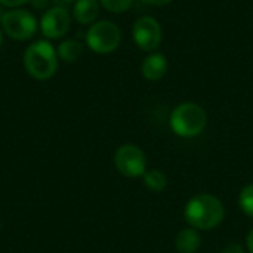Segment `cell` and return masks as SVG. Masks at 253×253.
Instances as JSON below:
<instances>
[{"mask_svg": "<svg viewBox=\"0 0 253 253\" xmlns=\"http://www.w3.org/2000/svg\"><path fill=\"white\" fill-rule=\"evenodd\" d=\"M184 218L191 228L209 231L216 228L225 218L222 202L209 193L193 196L184 209Z\"/></svg>", "mask_w": 253, "mask_h": 253, "instance_id": "obj_1", "label": "cell"}, {"mask_svg": "<svg viewBox=\"0 0 253 253\" xmlns=\"http://www.w3.org/2000/svg\"><path fill=\"white\" fill-rule=\"evenodd\" d=\"M24 67L36 80H47L58 70V56L53 46L46 40L31 43L24 52Z\"/></svg>", "mask_w": 253, "mask_h": 253, "instance_id": "obj_2", "label": "cell"}, {"mask_svg": "<svg viewBox=\"0 0 253 253\" xmlns=\"http://www.w3.org/2000/svg\"><path fill=\"white\" fill-rule=\"evenodd\" d=\"M208 123L206 111L194 102H182L170 114V127L181 138H194L203 132Z\"/></svg>", "mask_w": 253, "mask_h": 253, "instance_id": "obj_3", "label": "cell"}, {"mask_svg": "<svg viewBox=\"0 0 253 253\" xmlns=\"http://www.w3.org/2000/svg\"><path fill=\"white\" fill-rule=\"evenodd\" d=\"M122 42L120 28L111 21H98L93 22L86 34L87 46L96 53H110L119 47Z\"/></svg>", "mask_w": 253, "mask_h": 253, "instance_id": "obj_4", "label": "cell"}, {"mask_svg": "<svg viewBox=\"0 0 253 253\" xmlns=\"http://www.w3.org/2000/svg\"><path fill=\"white\" fill-rule=\"evenodd\" d=\"M1 28L4 34L15 40H28L34 36L37 30V21L30 10L15 7L4 12Z\"/></svg>", "mask_w": 253, "mask_h": 253, "instance_id": "obj_5", "label": "cell"}, {"mask_svg": "<svg viewBox=\"0 0 253 253\" xmlns=\"http://www.w3.org/2000/svg\"><path fill=\"white\" fill-rule=\"evenodd\" d=\"M116 169L127 178L144 176L147 172V157L145 153L133 144H125L117 148L114 154Z\"/></svg>", "mask_w": 253, "mask_h": 253, "instance_id": "obj_6", "label": "cell"}, {"mask_svg": "<svg viewBox=\"0 0 253 253\" xmlns=\"http://www.w3.org/2000/svg\"><path fill=\"white\" fill-rule=\"evenodd\" d=\"M132 34L138 47L145 52H154L162 43V27L156 18L148 15L135 21Z\"/></svg>", "mask_w": 253, "mask_h": 253, "instance_id": "obj_7", "label": "cell"}, {"mask_svg": "<svg viewBox=\"0 0 253 253\" xmlns=\"http://www.w3.org/2000/svg\"><path fill=\"white\" fill-rule=\"evenodd\" d=\"M70 28V15L61 6L47 9L40 21V30L47 39H61Z\"/></svg>", "mask_w": 253, "mask_h": 253, "instance_id": "obj_8", "label": "cell"}, {"mask_svg": "<svg viewBox=\"0 0 253 253\" xmlns=\"http://www.w3.org/2000/svg\"><path fill=\"white\" fill-rule=\"evenodd\" d=\"M141 71L144 79L150 80V82H157L160 79H163V76L168 71V59L163 53L154 52L150 56H147L142 61L141 65Z\"/></svg>", "mask_w": 253, "mask_h": 253, "instance_id": "obj_9", "label": "cell"}, {"mask_svg": "<svg viewBox=\"0 0 253 253\" xmlns=\"http://www.w3.org/2000/svg\"><path fill=\"white\" fill-rule=\"evenodd\" d=\"M73 15L76 21L83 25L93 24L99 15V0H77Z\"/></svg>", "mask_w": 253, "mask_h": 253, "instance_id": "obj_10", "label": "cell"}, {"mask_svg": "<svg viewBox=\"0 0 253 253\" xmlns=\"http://www.w3.org/2000/svg\"><path fill=\"white\" fill-rule=\"evenodd\" d=\"M202 245V237L196 228H184L175 239V248L179 253H196Z\"/></svg>", "mask_w": 253, "mask_h": 253, "instance_id": "obj_11", "label": "cell"}, {"mask_svg": "<svg viewBox=\"0 0 253 253\" xmlns=\"http://www.w3.org/2000/svg\"><path fill=\"white\" fill-rule=\"evenodd\" d=\"M58 55L65 62H74L83 55V44L77 40H65L58 46Z\"/></svg>", "mask_w": 253, "mask_h": 253, "instance_id": "obj_12", "label": "cell"}, {"mask_svg": "<svg viewBox=\"0 0 253 253\" xmlns=\"http://www.w3.org/2000/svg\"><path fill=\"white\" fill-rule=\"evenodd\" d=\"M142 178H144V185L153 193H162L168 187V176L159 169L147 170Z\"/></svg>", "mask_w": 253, "mask_h": 253, "instance_id": "obj_13", "label": "cell"}, {"mask_svg": "<svg viewBox=\"0 0 253 253\" xmlns=\"http://www.w3.org/2000/svg\"><path fill=\"white\" fill-rule=\"evenodd\" d=\"M239 206L245 215L253 218V184H248L239 194Z\"/></svg>", "mask_w": 253, "mask_h": 253, "instance_id": "obj_14", "label": "cell"}, {"mask_svg": "<svg viewBox=\"0 0 253 253\" xmlns=\"http://www.w3.org/2000/svg\"><path fill=\"white\" fill-rule=\"evenodd\" d=\"M99 3L113 13H122L132 6L133 0H99Z\"/></svg>", "mask_w": 253, "mask_h": 253, "instance_id": "obj_15", "label": "cell"}, {"mask_svg": "<svg viewBox=\"0 0 253 253\" xmlns=\"http://www.w3.org/2000/svg\"><path fill=\"white\" fill-rule=\"evenodd\" d=\"M221 253H245V249L239 243H230L222 249Z\"/></svg>", "mask_w": 253, "mask_h": 253, "instance_id": "obj_16", "label": "cell"}, {"mask_svg": "<svg viewBox=\"0 0 253 253\" xmlns=\"http://www.w3.org/2000/svg\"><path fill=\"white\" fill-rule=\"evenodd\" d=\"M27 1H30V0H0V4L15 9V7H18V6H21V4H24Z\"/></svg>", "mask_w": 253, "mask_h": 253, "instance_id": "obj_17", "label": "cell"}, {"mask_svg": "<svg viewBox=\"0 0 253 253\" xmlns=\"http://www.w3.org/2000/svg\"><path fill=\"white\" fill-rule=\"evenodd\" d=\"M142 1H145L148 4H153V6H163V4L170 3L172 0H142Z\"/></svg>", "mask_w": 253, "mask_h": 253, "instance_id": "obj_18", "label": "cell"}, {"mask_svg": "<svg viewBox=\"0 0 253 253\" xmlns=\"http://www.w3.org/2000/svg\"><path fill=\"white\" fill-rule=\"evenodd\" d=\"M246 245H248V251L249 253H253V228L251 230V233L246 237Z\"/></svg>", "mask_w": 253, "mask_h": 253, "instance_id": "obj_19", "label": "cell"}, {"mask_svg": "<svg viewBox=\"0 0 253 253\" xmlns=\"http://www.w3.org/2000/svg\"><path fill=\"white\" fill-rule=\"evenodd\" d=\"M31 3H33V6L34 7H37V9H44L46 6H47V0H31Z\"/></svg>", "mask_w": 253, "mask_h": 253, "instance_id": "obj_20", "label": "cell"}, {"mask_svg": "<svg viewBox=\"0 0 253 253\" xmlns=\"http://www.w3.org/2000/svg\"><path fill=\"white\" fill-rule=\"evenodd\" d=\"M3 16H4V10H3V7H1V4H0V24H1Z\"/></svg>", "mask_w": 253, "mask_h": 253, "instance_id": "obj_21", "label": "cell"}, {"mask_svg": "<svg viewBox=\"0 0 253 253\" xmlns=\"http://www.w3.org/2000/svg\"><path fill=\"white\" fill-rule=\"evenodd\" d=\"M61 1H64V3H73V1H77V0H61Z\"/></svg>", "mask_w": 253, "mask_h": 253, "instance_id": "obj_22", "label": "cell"}, {"mask_svg": "<svg viewBox=\"0 0 253 253\" xmlns=\"http://www.w3.org/2000/svg\"><path fill=\"white\" fill-rule=\"evenodd\" d=\"M1 42H3V33H1V30H0V44H1Z\"/></svg>", "mask_w": 253, "mask_h": 253, "instance_id": "obj_23", "label": "cell"}, {"mask_svg": "<svg viewBox=\"0 0 253 253\" xmlns=\"http://www.w3.org/2000/svg\"><path fill=\"white\" fill-rule=\"evenodd\" d=\"M0 227H1V224H0Z\"/></svg>", "mask_w": 253, "mask_h": 253, "instance_id": "obj_24", "label": "cell"}]
</instances>
